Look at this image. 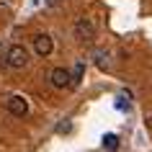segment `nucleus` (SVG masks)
I'll use <instances>...</instances> for the list:
<instances>
[{
    "mask_svg": "<svg viewBox=\"0 0 152 152\" xmlns=\"http://www.w3.org/2000/svg\"><path fill=\"white\" fill-rule=\"evenodd\" d=\"M5 108H8L10 116L23 119L26 113H28V101H26L23 96H10V98H8V103H5Z\"/></svg>",
    "mask_w": 152,
    "mask_h": 152,
    "instance_id": "5",
    "label": "nucleus"
},
{
    "mask_svg": "<svg viewBox=\"0 0 152 152\" xmlns=\"http://www.w3.org/2000/svg\"><path fill=\"white\" fill-rule=\"evenodd\" d=\"M0 52H3V44H0Z\"/></svg>",
    "mask_w": 152,
    "mask_h": 152,
    "instance_id": "11",
    "label": "nucleus"
},
{
    "mask_svg": "<svg viewBox=\"0 0 152 152\" xmlns=\"http://www.w3.org/2000/svg\"><path fill=\"white\" fill-rule=\"evenodd\" d=\"M93 62L98 70H108V52L106 49H93Z\"/></svg>",
    "mask_w": 152,
    "mask_h": 152,
    "instance_id": "6",
    "label": "nucleus"
},
{
    "mask_svg": "<svg viewBox=\"0 0 152 152\" xmlns=\"http://www.w3.org/2000/svg\"><path fill=\"white\" fill-rule=\"evenodd\" d=\"M49 83H52V88L57 90H64L72 85V72L67 67H54V70L49 72Z\"/></svg>",
    "mask_w": 152,
    "mask_h": 152,
    "instance_id": "3",
    "label": "nucleus"
},
{
    "mask_svg": "<svg viewBox=\"0 0 152 152\" xmlns=\"http://www.w3.org/2000/svg\"><path fill=\"white\" fill-rule=\"evenodd\" d=\"M96 34H98L96 21L88 18V16H80L77 21H75V26H72V36H75L77 41H83V44H90V41L96 39Z\"/></svg>",
    "mask_w": 152,
    "mask_h": 152,
    "instance_id": "1",
    "label": "nucleus"
},
{
    "mask_svg": "<svg viewBox=\"0 0 152 152\" xmlns=\"http://www.w3.org/2000/svg\"><path fill=\"white\" fill-rule=\"evenodd\" d=\"M70 126H72L70 121H62V124H59V126H57V132H70Z\"/></svg>",
    "mask_w": 152,
    "mask_h": 152,
    "instance_id": "9",
    "label": "nucleus"
},
{
    "mask_svg": "<svg viewBox=\"0 0 152 152\" xmlns=\"http://www.w3.org/2000/svg\"><path fill=\"white\" fill-rule=\"evenodd\" d=\"M54 52V41L49 34H36L34 36V54L36 57H49Z\"/></svg>",
    "mask_w": 152,
    "mask_h": 152,
    "instance_id": "4",
    "label": "nucleus"
},
{
    "mask_svg": "<svg viewBox=\"0 0 152 152\" xmlns=\"http://www.w3.org/2000/svg\"><path fill=\"white\" fill-rule=\"evenodd\" d=\"M103 150L106 152H116L119 150V137L116 134H106L103 137Z\"/></svg>",
    "mask_w": 152,
    "mask_h": 152,
    "instance_id": "7",
    "label": "nucleus"
},
{
    "mask_svg": "<svg viewBox=\"0 0 152 152\" xmlns=\"http://www.w3.org/2000/svg\"><path fill=\"white\" fill-rule=\"evenodd\" d=\"M28 59H31V54L23 44H10L5 52V67H10V70H23Z\"/></svg>",
    "mask_w": 152,
    "mask_h": 152,
    "instance_id": "2",
    "label": "nucleus"
},
{
    "mask_svg": "<svg viewBox=\"0 0 152 152\" xmlns=\"http://www.w3.org/2000/svg\"><path fill=\"white\" fill-rule=\"evenodd\" d=\"M47 3H49V5H57V3H59V0H47Z\"/></svg>",
    "mask_w": 152,
    "mask_h": 152,
    "instance_id": "10",
    "label": "nucleus"
},
{
    "mask_svg": "<svg viewBox=\"0 0 152 152\" xmlns=\"http://www.w3.org/2000/svg\"><path fill=\"white\" fill-rule=\"evenodd\" d=\"M83 75H85V64L77 62V64H75V70H72V85H77V83L83 80Z\"/></svg>",
    "mask_w": 152,
    "mask_h": 152,
    "instance_id": "8",
    "label": "nucleus"
}]
</instances>
